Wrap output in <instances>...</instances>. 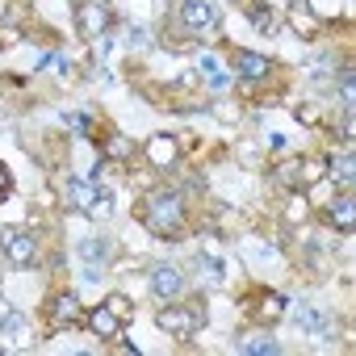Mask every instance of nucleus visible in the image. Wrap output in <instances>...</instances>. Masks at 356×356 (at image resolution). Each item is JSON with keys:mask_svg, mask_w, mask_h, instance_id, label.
Returning a JSON list of instances; mask_svg holds the SVG:
<instances>
[{"mask_svg": "<svg viewBox=\"0 0 356 356\" xmlns=\"http://www.w3.org/2000/svg\"><path fill=\"white\" fill-rule=\"evenodd\" d=\"M327 168H331V181H339L343 189L352 185V176H356V172H352V168H356V159H352V151H343V155H335V159H331Z\"/></svg>", "mask_w": 356, "mask_h": 356, "instance_id": "2eb2a0df", "label": "nucleus"}, {"mask_svg": "<svg viewBox=\"0 0 356 356\" xmlns=\"http://www.w3.org/2000/svg\"><path fill=\"white\" fill-rule=\"evenodd\" d=\"M331 222H335L343 235H352V227H356V202H352V197L331 202Z\"/></svg>", "mask_w": 356, "mask_h": 356, "instance_id": "f8f14e48", "label": "nucleus"}, {"mask_svg": "<svg viewBox=\"0 0 356 356\" xmlns=\"http://www.w3.org/2000/svg\"><path fill=\"white\" fill-rule=\"evenodd\" d=\"M352 101H356V80H352V72H343V105L352 109Z\"/></svg>", "mask_w": 356, "mask_h": 356, "instance_id": "4be33fe9", "label": "nucleus"}, {"mask_svg": "<svg viewBox=\"0 0 356 356\" xmlns=\"http://www.w3.org/2000/svg\"><path fill=\"white\" fill-rule=\"evenodd\" d=\"M298 327H302V331H314V335H327V331H331V323H327L318 310H310V306L298 310Z\"/></svg>", "mask_w": 356, "mask_h": 356, "instance_id": "dca6fc26", "label": "nucleus"}, {"mask_svg": "<svg viewBox=\"0 0 356 356\" xmlns=\"http://www.w3.org/2000/svg\"><path fill=\"white\" fill-rule=\"evenodd\" d=\"M147 159H151L155 168H172V159H176V138H172V134H155V138L147 143Z\"/></svg>", "mask_w": 356, "mask_h": 356, "instance_id": "9d476101", "label": "nucleus"}, {"mask_svg": "<svg viewBox=\"0 0 356 356\" xmlns=\"http://www.w3.org/2000/svg\"><path fill=\"white\" fill-rule=\"evenodd\" d=\"M105 306H109V310H113V314H118V318H122V323H126V318H130V302H126V298H122V293H113V298H109V302H105Z\"/></svg>", "mask_w": 356, "mask_h": 356, "instance_id": "412c9836", "label": "nucleus"}, {"mask_svg": "<svg viewBox=\"0 0 356 356\" xmlns=\"http://www.w3.org/2000/svg\"><path fill=\"white\" fill-rule=\"evenodd\" d=\"M76 26L84 38L101 42V34L109 30V9L101 5V0H80V9H76Z\"/></svg>", "mask_w": 356, "mask_h": 356, "instance_id": "20e7f679", "label": "nucleus"}, {"mask_svg": "<svg viewBox=\"0 0 356 356\" xmlns=\"http://www.w3.org/2000/svg\"><path fill=\"white\" fill-rule=\"evenodd\" d=\"M306 0H293V26L302 30V34H310V30H318V17L310 13V9H302Z\"/></svg>", "mask_w": 356, "mask_h": 356, "instance_id": "f3484780", "label": "nucleus"}, {"mask_svg": "<svg viewBox=\"0 0 356 356\" xmlns=\"http://www.w3.org/2000/svg\"><path fill=\"white\" fill-rule=\"evenodd\" d=\"M76 323H80V302H76V293H59V298L51 302V327L63 331V327H76Z\"/></svg>", "mask_w": 356, "mask_h": 356, "instance_id": "6e6552de", "label": "nucleus"}, {"mask_svg": "<svg viewBox=\"0 0 356 356\" xmlns=\"http://www.w3.org/2000/svg\"><path fill=\"white\" fill-rule=\"evenodd\" d=\"M109 155H130V143H126V138H113V143H109Z\"/></svg>", "mask_w": 356, "mask_h": 356, "instance_id": "b1692460", "label": "nucleus"}, {"mask_svg": "<svg viewBox=\"0 0 356 356\" xmlns=\"http://www.w3.org/2000/svg\"><path fill=\"white\" fill-rule=\"evenodd\" d=\"M143 218H147V227H151L155 235H163V239H168L176 227L185 222V202H181V193H172V189L151 193V202H147Z\"/></svg>", "mask_w": 356, "mask_h": 356, "instance_id": "f257e3e1", "label": "nucleus"}, {"mask_svg": "<svg viewBox=\"0 0 356 356\" xmlns=\"http://www.w3.org/2000/svg\"><path fill=\"white\" fill-rule=\"evenodd\" d=\"M80 256L97 264V260H105V256H109V243H101V239H88V243H80Z\"/></svg>", "mask_w": 356, "mask_h": 356, "instance_id": "6ab92c4d", "label": "nucleus"}, {"mask_svg": "<svg viewBox=\"0 0 356 356\" xmlns=\"http://www.w3.org/2000/svg\"><path fill=\"white\" fill-rule=\"evenodd\" d=\"M298 176H302V189H310L318 176H323V163H318V159H302V163H298Z\"/></svg>", "mask_w": 356, "mask_h": 356, "instance_id": "a211bd4d", "label": "nucleus"}, {"mask_svg": "<svg viewBox=\"0 0 356 356\" xmlns=\"http://www.w3.org/2000/svg\"><path fill=\"white\" fill-rule=\"evenodd\" d=\"M252 22H256L264 34H277V17H273V13H264V9H252Z\"/></svg>", "mask_w": 356, "mask_h": 356, "instance_id": "aec40b11", "label": "nucleus"}, {"mask_svg": "<svg viewBox=\"0 0 356 356\" xmlns=\"http://www.w3.org/2000/svg\"><path fill=\"white\" fill-rule=\"evenodd\" d=\"M88 327H92V331H97L101 339H118V335H122V318H118V314H113L109 306L92 310V314H88Z\"/></svg>", "mask_w": 356, "mask_h": 356, "instance_id": "9b49d317", "label": "nucleus"}, {"mask_svg": "<svg viewBox=\"0 0 356 356\" xmlns=\"http://www.w3.org/2000/svg\"><path fill=\"white\" fill-rule=\"evenodd\" d=\"M0 252H5L17 268H30L38 260V239L30 231H5L0 235Z\"/></svg>", "mask_w": 356, "mask_h": 356, "instance_id": "f03ea898", "label": "nucleus"}, {"mask_svg": "<svg viewBox=\"0 0 356 356\" xmlns=\"http://www.w3.org/2000/svg\"><path fill=\"white\" fill-rule=\"evenodd\" d=\"M22 348H30V323L26 314L5 310V318H0V352H22Z\"/></svg>", "mask_w": 356, "mask_h": 356, "instance_id": "39448f33", "label": "nucleus"}, {"mask_svg": "<svg viewBox=\"0 0 356 356\" xmlns=\"http://www.w3.org/2000/svg\"><path fill=\"white\" fill-rule=\"evenodd\" d=\"M239 352H248V356H277L281 343L268 339V335H248V339H239Z\"/></svg>", "mask_w": 356, "mask_h": 356, "instance_id": "4468645a", "label": "nucleus"}, {"mask_svg": "<svg viewBox=\"0 0 356 356\" xmlns=\"http://www.w3.org/2000/svg\"><path fill=\"white\" fill-rule=\"evenodd\" d=\"M235 72L243 80H264V76H273V63L256 51H235Z\"/></svg>", "mask_w": 356, "mask_h": 356, "instance_id": "1a4fd4ad", "label": "nucleus"}, {"mask_svg": "<svg viewBox=\"0 0 356 356\" xmlns=\"http://www.w3.org/2000/svg\"><path fill=\"white\" fill-rule=\"evenodd\" d=\"M181 22L189 30L206 34V30L218 26V5H214V0H185V5H181Z\"/></svg>", "mask_w": 356, "mask_h": 356, "instance_id": "423d86ee", "label": "nucleus"}, {"mask_svg": "<svg viewBox=\"0 0 356 356\" xmlns=\"http://www.w3.org/2000/svg\"><path fill=\"white\" fill-rule=\"evenodd\" d=\"M109 210H113V206H109V197H97V202H92V210H88V218H109Z\"/></svg>", "mask_w": 356, "mask_h": 356, "instance_id": "5701e85b", "label": "nucleus"}, {"mask_svg": "<svg viewBox=\"0 0 356 356\" xmlns=\"http://www.w3.org/2000/svg\"><path fill=\"white\" fill-rule=\"evenodd\" d=\"M155 323H159V331H168V335H176V339H193V335H197V327H202V318H197L193 310H185V306L159 310V314H155Z\"/></svg>", "mask_w": 356, "mask_h": 356, "instance_id": "7ed1b4c3", "label": "nucleus"}, {"mask_svg": "<svg viewBox=\"0 0 356 356\" xmlns=\"http://www.w3.org/2000/svg\"><path fill=\"white\" fill-rule=\"evenodd\" d=\"M9 185H13V176H9L5 168H0V197H5V193H9Z\"/></svg>", "mask_w": 356, "mask_h": 356, "instance_id": "a878e982", "label": "nucleus"}, {"mask_svg": "<svg viewBox=\"0 0 356 356\" xmlns=\"http://www.w3.org/2000/svg\"><path fill=\"white\" fill-rule=\"evenodd\" d=\"M67 202H72V210H92V202H97V193H92V185L88 181H67Z\"/></svg>", "mask_w": 356, "mask_h": 356, "instance_id": "ddd939ff", "label": "nucleus"}, {"mask_svg": "<svg viewBox=\"0 0 356 356\" xmlns=\"http://www.w3.org/2000/svg\"><path fill=\"white\" fill-rule=\"evenodd\" d=\"M264 310H268V314H281V310H285V298H281V293H273V298H268V306H264Z\"/></svg>", "mask_w": 356, "mask_h": 356, "instance_id": "393cba45", "label": "nucleus"}, {"mask_svg": "<svg viewBox=\"0 0 356 356\" xmlns=\"http://www.w3.org/2000/svg\"><path fill=\"white\" fill-rule=\"evenodd\" d=\"M151 289H155V298L172 302L176 293L185 289V277H181V268H172V264H155V273H151Z\"/></svg>", "mask_w": 356, "mask_h": 356, "instance_id": "0eeeda50", "label": "nucleus"}]
</instances>
